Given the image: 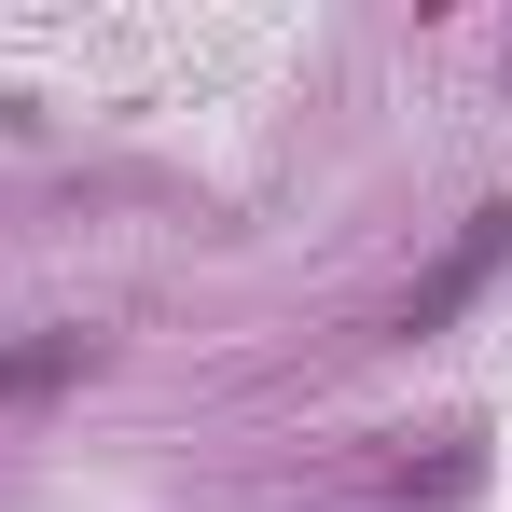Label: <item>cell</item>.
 <instances>
[{
    "mask_svg": "<svg viewBox=\"0 0 512 512\" xmlns=\"http://www.w3.org/2000/svg\"><path fill=\"white\" fill-rule=\"evenodd\" d=\"M499 250H512V208H471V222H457V250H443V263L416 277V305H402V333H443V319H457V305H471V291L499 277Z\"/></svg>",
    "mask_w": 512,
    "mask_h": 512,
    "instance_id": "6da1fadb",
    "label": "cell"
},
{
    "mask_svg": "<svg viewBox=\"0 0 512 512\" xmlns=\"http://www.w3.org/2000/svg\"><path fill=\"white\" fill-rule=\"evenodd\" d=\"M84 360H97V333H28V346H0V416H14V402L84 388Z\"/></svg>",
    "mask_w": 512,
    "mask_h": 512,
    "instance_id": "7a4b0ae2",
    "label": "cell"
}]
</instances>
